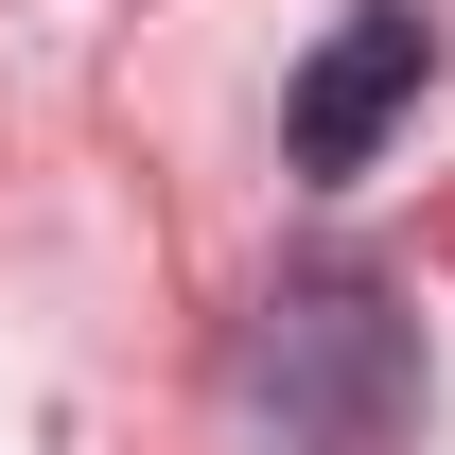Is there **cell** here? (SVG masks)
<instances>
[{"label":"cell","mask_w":455,"mask_h":455,"mask_svg":"<svg viewBox=\"0 0 455 455\" xmlns=\"http://www.w3.org/2000/svg\"><path fill=\"white\" fill-rule=\"evenodd\" d=\"M420 88H438V18L420 0H350L333 36H315V70H298V106H281V158L298 175H368Z\"/></svg>","instance_id":"2"},{"label":"cell","mask_w":455,"mask_h":455,"mask_svg":"<svg viewBox=\"0 0 455 455\" xmlns=\"http://www.w3.org/2000/svg\"><path fill=\"white\" fill-rule=\"evenodd\" d=\"M245 403L315 455H368L420 420V315H403L368 263H298L263 315H245Z\"/></svg>","instance_id":"1"}]
</instances>
